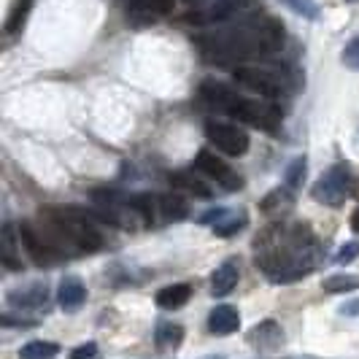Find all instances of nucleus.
<instances>
[{"instance_id": "obj_1", "label": "nucleus", "mask_w": 359, "mask_h": 359, "mask_svg": "<svg viewBox=\"0 0 359 359\" xmlns=\"http://www.w3.org/2000/svg\"><path fill=\"white\" fill-rule=\"evenodd\" d=\"M257 262L262 273L273 284H289L311 273L316 257H313V238L306 224L294 227H270L254 241Z\"/></svg>"}, {"instance_id": "obj_2", "label": "nucleus", "mask_w": 359, "mask_h": 359, "mask_svg": "<svg viewBox=\"0 0 359 359\" xmlns=\"http://www.w3.org/2000/svg\"><path fill=\"white\" fill-rule=\"evenodd\" d=\"M198 46L205 60L216 65H233L243 62L249 57H259V43H257V22H243L238 27H227L211 36L198 38Z\"/></svg>"}, {"instance_id": "obj_3", "label": "nucleus", "mask_w": 359, "mask_h": 359, "mask_svg": "<svg viewBox=\"0 0 359 359\" xmlns=\"http://www.w3.org/2000/svg\"><path fill=\"white\" fill-rule=\"evenodd\" d=\"M351 189V168L346 162H335L324 170V176L311 187V198L330 208H341Z\"/></svg>"}, {"instance_id": "obj_4", "label": "nucleus", "mask_w": 359, "mask_h": 359, "mask_svg": "<svg viewBox=\"0 0 359 359\" xmlns=\"http://www.w3.org/2000/svg\"><path fill=\"white\" fill-rule=\"evenodd\" d=\"M230 114L235 119L259 127V130H278V125H281V108L273 106L265 97H243L241 95Z\"/></svg>"}, {"instance_id": "obj_5", "label": "nucleus", "mask_w": 359, "mask_h": 359, "mask_svg": "<svg viewBox=\"0 0 359 359\" xmlns=\"http://www.w3.org/2000/svg\"><path fill=\"white\" fill-rule=\"evenodd\" d=\"M205 138L224 154L230 157H241L249 151V135L246 130H241L238 125L222 122V119H208L205 122Z\"/></svg>"}, {"instance_id": "obj_6", "label": "nucleus", "mask_w": 359, "mask_h": 359, "mask_svg": "<svg viewBox=\"0 0 359 359\" xmlns=\"http://www.w3.org/2000/svg\"><path fill=\"white\" fill-rule=\"evenodd\" d=\"M19 243H22V249L27 252V257H30L36 265H41V268H52L60 259H65V257L52 246V241L41 233V230H36L30 222L19 224Z\"/></svg>"}, {"instance_id": "obj_7", "label": "nucleus", "mask_w": 359, "mask_h": 359, "mask_svg": "<svg viewBox=\"0 0 359 359\" xmlns=\"http://www.w3.org/2000/svg\"><path fill=\"white\" fill-rule=\"evenodd\" d=\"M233 79L235 84H241L243 90L249 92H257V97H265V100H273V97H278L281 92L287 90L278 76H273L270 71H262V68H235Z\"/></svg>"}, {"instance_id": "obj_8", "label": "nucleus", "mask_w": 359, "mask_h": 359, "mask_svg": "<svg viewBox=\"0 0 359 359\" xmlns=\"http://www.w3.org/2000/svg\"><path fill=\"white\" fill-rule=\"evenodd\" d=\"M195 168H198L200 173H205L208 179H214L216 184H219L222 189H227V192H235V189L243 187V179H241L222 157H216L211 149H200L198 157H195Z\"/></svg>"}, {"instance_id": "obj_9", "label": "nucleus", "mask_w": 359, "mask_h": 359, "mask_svg": "<svg viewBox=\"0 0 359 359\" xmlns=\"http://www.w3.org/2000/svg\"><path fill=\"white\" fill-rule=\"evenodd\" d=\"M257 0H211L205 8L189 11V22L192 25H216V22H227V19L243 14L249 6H254Z\"/></svg>"}, {"instance_id": "obj_10", "label": "nucleus", "mask_w": 359, "mask_h": 359, "mask_svg": "<svg viewBox=\"0 0 359 359\" xmlns=\"http://www.w3.org/2000/svg\"><path fill=\"white\" fill-rule=\"evenodd\" d=\"M257 43H259V57H276L287 43L284 22L276 17L259 19L257 22Z\"/></svg>"}, {"instance_id": "obj_11", "label": "nucleus", "mask_w": 359, "mask_h": 359, "mask_svg": "<svg viewBox=\"0 0 359 359\" xmlns=\"http://www.w3.org/2000/svg\"><path fill=\"white\" fill-rule=\"evenodd\" d=\"M249 216L243 211H230V208H211L200 216V224H208L219 238H230V235L241 233L246 227Z\"/></svg>"}, {"instance_id": "obj_12", "label": "nucleus", "mask_w": 359, "mask_h": 359, "mask_svg": "<svg viewBox=\"0 0 359 359\" xmlns=\"http://www.w3.org/2000/svg\"><path fill=\"white\" fill-rule=\"evenodd\" d=\"M176 0H130V8H127V17L133 25L138 27H146L157 19L168 17L173 11Z\"/></svg>"}, {"instance_id": "obj_13", "label": "nucleus", "mask_w": 359, "mask_h": 359, "mask_svg": "<svg viewBox=\"0 0 359 359\" xmlns=\"http://www.w3.org/2000/svg\"><path fill=\"white\" fill-rule=\"evenodd\" d=\"M198 95L203 103H208V106L216 108V111H227V114L233 111L235 103H238V97H241L233 87H227L224 81H216V79H205V81L200 84Z\"/></svg>"}, {"instance_id": "obj_14", "label": "nucleus", "mask_w": 359, "mask_h": 359, "mask_svg": "<svg viewBox=\"0 0 359 359\" xmlns=\"http://www.w3.org/2000/svg\"><path fill=\"white\" fill-rule=\"evenodd\" d=\"M87 300V287L76 278V276H65L57 287V303L62 311H76V308L84 306Z\"/></svg>"}, {"instance_id": "obj_15", "label": "nucleus", "mask_w": 359, "mask_h": 359, "mask_svg": "<svg viewBox=\"0 0 359 359\" xmlns=\"http://www.w3.org/2000/svg\"><path fill=\"white\" fill-rule=\"evenodd\" d=\"M46 300H49L46 284H30V287L17 289L8 294V303L14 308H22V311H36V308L46 306Z\"/></svg>"}, {"instance_id": "obj_16", "label": "nucleus", "mask_w": 359, "mask_h": 359, "mask_svg": "<svg viewBox=\"0 0 359 359\" xmlns=\"http://www.w3.org/2000/svg\"><path fill=\"white\" fill-rule=\"evenodd\" d=\"M238 278H241L238 262H235V259L222 262V265L214 270V276H211V294H216V297L230 294V292L235 289V284H238Z\"/></svg>"}, {"instance_id": "obj_17", "label": "nucleus", "mask_w": 359, "mask_h": 359, "mask_svg": "<svg viewBox=\"0 0 359 359\" xmlns=\"http://www.w3.org/2000/svg\"><path fill=\"white\" fill-rule=\"evenodd\" d=\"M284 332H281V327L276 322H262V324H257L252 332H249V343H252L254 348H259V351H273L276 346H281V338Z\"/></svg>"}, {"instance_id": "obj_18", "label": "nucleus", "mask_w": 359, "mask_h": 359, "mask_svg": "<svg viewBox=\"0 0 359 359\" xmlns=\"http://www.w3.org/2000/svg\"><path fill=\"white\" fill-rule=\"evenodd\" d=\"M241 327V316H238V311L233 306H219L211 311V316H208V330H211V335H230Z\"/></svg>"}, {"instance_id": "obj_19", "label": "nucleus", "mask_w": 359, "mask_h": 359, "mask_svg": "<svg viewBox=\"0 0 359 359\" xmlns=\"http://www.w3.org/2000/svg\"><path fill=\"white\" fill-rule=\"evenodd\" d=\"M189 297H192V287L189 284H170V287L157 292V306L162 311H179V308L189 303Z\"/></svg>"}, {"instance_id": "obj_20", "label": "nucleus", "mask_w": 359, "mask_h": 359, "mask_svg": "<svg viewBox=\"0 0 359 359\" xmlns=\"http://www.w3.org/2000/svg\"><path fill=\"white\" fill-rule=\"evenodd\" d=\"M160 200V216L168 219V222H179V219H187L189 216V205L187 200L176 195V192H168V195H157Z\"/></svg>"}, {"instance_id": "obj_21", "label": "nucleus", "mask_w": 359, "mask_h": 359, "mask_svg": "<svg viewBox=\"0 0 359 359\" xmlns=\"http://www.w3.org/2000/svg\"><path fill=\"white\" fill-rule=\"evenodd\" d=\"M3 265H6V270H22L19 243L14 241V230H11V224H3Z\"/></svg>"}, {"instance_id": "obj_22", "label": "nucleus", "mask_w": 359, "mask_h": 359, "mask_svg": "<svg viewBox=\"0 0 359 359\" xmlns=\"http://www.w3.org/2000/svg\"><path fill=\"white\" fill-rule=\"evenodd\" d=\"M60 354V346L49 341H30L19 348V359H54Z\"/></svg>"}, {"instance_id": "obj_23", "label": "nucleus", "mask_w": 359, "mask_h": 359, "mask_svg": "<svg viewBox=\"0 0 359 359\" xmlns=\"http://www.w3.org/2000/svg\"><path fill=\"white\" fill-rule=\"evenodd\" d=\"M170 184L184 189V192H189V195H195V198H211V189L200 179H195L192 173H184V170H181V173H173V176H170Z\"/></svg>"}, {"instance_id": "obj_24", "label": "nucleus", "mask_w": 359, "mask_h": 359, "mask_svg": "<svg viewBox=\"0 0 359 359\" xmlns=\"http://www.w3.org/2000/svg\"><path fill=\"white\" fill-rule=\"evenodd\" d=\"M306 173H308V160L306 157H294V160L289 162L287 173H284V187L292 189V192H297L303 187V181H306Z\"/></svg>"}, {"instance_id": "obj_25", "label": "nucleus", "mask_w": 359, "mask_h": 359, "mask_svg": "<svg viewBox=\"0 0 359 359\" xmlns=\"http://www.w3.org/2000/svg\"><path fill=\"white\" fill-rule=\"evenodd\" d=\"M322 287L327 294H343V292H354V289H359V278L357 276H348V273H338V276L324 278Z\"/></svg>"}, {"instance_id": "obj_26", "label": "nucleus", "mask_w": 359, "mask_h": 359, "mask_svg": "<svg viewBox=\"0 0 359 359\" xmlns=\"http://www.w3.org/2000/svg\"><path fill=\"white\" fill-rule=\"evenodd\" d=\"M292 200H294V192L287 189V187H281V189H273L268 198L262 200V211L265 214H276V211H284L292 205Z\"/></svg>"}, {"instance_id": "obj_27", "label": "nucleus", "mask_w": 359, "mask_h": 359, "mask_svg": "<svg viewBox=\"0 0 359 359\" xmlns=\"http://www.w3.org/2000/svg\"><path fill=\"white\" fill-rule=\"evenodd\" d=\"M181 338H184V330H181L179 324L165 322L157 327V346L160 348H176L181 343Z\"/></svg>"}, {"instance_id": "obj_28", "label": "nucleus", "mask_w": 359, "mask_h": 359, "mask_svg": "<svg viewBox=\"0 0 359 359\" xmlns=\"http://www.w3.org/2000/svg\"><path fill=\"white\" fill-rule=\"evenodd\" d=\"M30 8H33V0H17L11 17H8V22H6V30H8V33H17L19 27L25 25V19H27V14H30Z\"/></svg>"}, {"instance_id": "obj_29", "label": "nucleus", "mask_w": 359, "mask_h": 359, "mask_svg": "<svg viewBox=\"0 0 359 359\" xmlns=\"http://www.w3.org/2000/svg\"><path fill=\"white\" fill-rule=\"evenodd\" d=\"M281 3L303 19H319V3L316 0H281Z\"/></svg>"}, {"instance_id": "obj_30", "label": "nucleus", "mask_w": 359, "mask_h": 359, "mask_svg": "<svg viewBox=\"0 0 359 359\" xmlns=\"http://www.w3.org/2000/svg\"><path fill=\"white\" fill-rule=\"evenodd\" d=\"M343 65L346 68H351V71H359V36H354L348 43H346V49L341 54Z\"/></svg>"}, {"instance_id": "obj_31", "label": "nucleus", "mask_w": 359, "mask_h": 359, "mask_svg": "<svg viewBox=\"0 0 359 359\" xmlns=\"http://www.w3.org/2000/svg\"><path fill=\"white\" fill-rule=\"evenodd\" d=\"M359 257V243L357 241H348V243H343L338 254H335V265H348V262H354Z\"/></svg>"}, {"instance_id": "obj_32", "label": "nucleus", "mask_w": 359, "mask_h": 359, "mask_svg": "<svg viewBox=\"0 0 359 359\" xmlns=\"http://www.w3.org/2000/svg\"><path fill=\"white\" fill-rule=\"evenodd\" d=\"M97 357V343H84L79 348H73L71 359H95Z\"/></svg>"}, {"instance_id": "obj_33", "label": "nucleus", "mask_w": 359, "mask_h": 359, "mask_svg": "<svg viewBox=\"0 0 359 359\" xmlns=\"http://www.w3.org/2000/svg\"><path fill=\"white\" fill-rule=\"evenodd\" d=\"M3 327H36V322H25V319H14L11 313L3 316Z\"/></svg>"}, {"instance_id": "obj_34", "label": "nucleus", "mask_w": 359, "mask_h": 359, "mask_svg": "<svg viewBox=\"0 0 359 359\" xmlns=\"http://www.w3.org/2000/svg\"><path fill=\"white\" fill-rule=\"evenodd\" d=\"M341 313H346V316H357V313H359V300H351V303H346V306L341 308Z\"/></svg>"}, {"instance_id": "obj_35", "label": "nucleus", "mask_w": 359, "mask_h": 359, "mask_svg": "<svg viewBox=\"0 0 359 359\" xmlns=\"http://www.w3.org/2000/svg\"><path fill=\"white\" fill-rule=\"evenodd\" d=\"M351 230H354V233H359V208L351 214Z\"/></svg>"}, {"instance_id": "obj_36", "label": "nucleus", "mask_w": 359, "mask_h": 359, "mask_svg": "<svg viewBox=\"0 0 359 359\" xmlns=\"http://www.w3.org/2000/svg\"><path fill=\"white\" fill-rule=\"evenodd\" d=\"M348 3H354V0H348Z\"/></svg>"}]
</instances>
